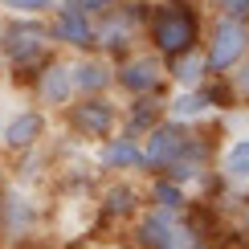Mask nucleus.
<instances>
[{
    "mask_svg": "<svg viewBox=\"0 0 249 249\" xmlns=\"http://www.w3.org/2000/svg\"><path fill=\"white\" fill-rule=\"evenodd\" d=\"M119 115L123 110L115 107L110 94H78L74 102L66 107V123L78 139H90V143H102L119 131Z\"/></svg>",
    "mask_w": 249,
    "mask_h": 249,
    "instance_id": "obj_5",
    "label": "nucleus"
},
{
    "mask_svg": "<svg viewBox=\"0 0 249 249\" xmlns=\"http://www.w3.org/2000/svg\"><path fill=\"white\" fill-rule=\"evenodd\" d=\"M245 229H249V204H245Z\"/></svg>",
    "mask_w": 249,
    "mask_h": 249,
    "instance_id": "obj_22",
    "label": "nucleus"
},
{
    "mask_svg": "<svg viewBox=\"0 0 249 249\" xmlns=\"http://www.w3.org/2000/svg\"><path fill=\"white\" fill-rule=\"evenodd\" d=\"M221 176L229 184H249V139H233L221 151Z\"/></svg>",
    "mask_w": 249,
    "mask_h": 249,
    "instance_id": "obj_17",
    "label": "nucleus"
},
{
    "mask_svg": "<svg viewBox=\"0 0 249 249\" xmlns=\"http://www.w3.org/2000/svg\"><path fill=\"white\" fill-rule=\"evenodd\" d=\"M213 4V13H221V17H245L249 20V0H209Z\"/></svg>",
    "mask_w": 249,
    "mask_h": 249,
    "instance_id": "obj_21",
    "label": "nucleus"
},
{
    "mask_svg": "<svg viewBox=\"0 0 249 249\" xmlns=\"http://www.w3.org/2000/svg\"><path fill=\"white\" fill-rule=\"evenodd\" d=\"M8 17H49L57 8V0H0Z\"/></svg>",
    "mask_w": 249,
    "mask_h": 249,
    "instance_id": "obj_19",
    "label": "nucleus"
},
{
    "mask_svg": "<svg viewBox=\"0 0 249 249\" xmlns=\"http://www.w3.org/2000/svg\"><path fill=\"white\" fill-rule=\"evenodd\" d=\"M102 209L110 216H123V221H135L139 216V192H135V184H110L107 196H102Z\"/></svg>",
    "mask_w": 249,
    "mask_h": 249,
    "instance_id": "obj_16",
    "label": "nucleus"
},
{
    "mask_svg": "<svg viewBox=\"0 0 249 249\" xmlns=\"http://www.w3.org/2000/svg\"><path fill=\"white\" fill-rule=\"evenodd\" d=\"M53 41H49L45 17H8L0 29V57L13 70H37L49 57Z\"/></svg>",
    "mask_w": 249,
    "mask_h": 249,
    "instance_id": "obj_4",
    "label": "nucleus"
},
{
    "mask_svg": "<svg viewBox=\"0 0 249 249\" xmlns=\"http://www.w3.org/2000/svg\"><path fill=\"white\" fill-rule=\"evenodd\" d=\"M225 94L221 90H213L209 82L204 86H196V90H176V98L163 102V119H176V123H196V119H204L213 107H221Z\"/></svg>",
    "mask_w": 249,
    "mask_h": 249,
    "instance_id": "obj_11",
    "label": "nucleus"
},
{
    "mask_svg": "<svg viewBox=\"0 0 249 249\" xmlns=\"http://www.w3.org/2000/svg\"><path fill=\"white\" fill-rule=\"evenodd\" d=\"M98 168H107V172H147V163H143V143L135 139V135L115 131L110 139L98 143Z\"/></svg>",
    "mask_w": 249,
    "mask_h": 249,
    "instance_id": "obj_13",
    "label": "nucleus"
},
{
    "mask_svg": "<svg viewBox=\"0 0 249 249\" xmlns=\"http://www.w3.org/2000/svg\"><path fill=\"white\" fill-rule=\"evenodd\" d=\"M160 119H163V98L160 94H147V98H131V110L119 115V127H123V135L143 139Z\"/></svg>",
    "mask_w": 249,
    "mask_h": 249,
    "instance_id": "obj_14",
    "label": "nucleus"
},
{
    "mask_svg": "<svg viewBox=\"0 0 249 249\" xmlns=\"http://www.w3.org/2000/svg\"><path fill=\"white\" fill-rule=\"evenodd\" d=\"M135 237H139V249H196L192 229L184 225V216L172 209H155V204L139 209Z\"/></svg>",
    "mask_w": 249,
    "mask_h": 249,
    "instance_id": "obj_7",
    "label": "nucleus"
},
{
    "mask_svg": "<svg viewBox=\"0 0 249 249\" xmlns=\"http://www.w3.org/2000/svg\"><path fill=\"white\" fill-rule=\"evenodd\" d=\"M151 200H155V209H172V213H180V209H184V184L155 176V180H151Z\"/></svg>",
    "mask_w": 249,
    "mask_h": 249,
    "instance_id": "obj_18",
    "label": "nucleus"
},
{
    "mask_svg": "<svg viewBox=\"0 0 249 249\" xmlns=\"http://www.w3.org/2000/svg\"><path fill=\"white\" fill-rule=\"evenodd\" d=\"M45 131H49V119H45L41 107L17 110V115H8L4 127H0V147L13 151V155H25V151H33L37 143L45 139Z\"/></svg>",
    "mask_w": 249,
    "mask_h": 249,
    "instance_id": "obj_10",
    "label": "nucleus"
},
{
    "mask_svg": "<svg viewBox=\"0 0 249 249\" xmlns=\"http://www.w3.org/2000/svg\"><path fill=\"white\" fill-rule=\"evenodd\" d=\"M49 41L53 49H70V53H94V13L82 8L78 0H57L49 13Z\"/></svg>",
    "mask_w": 249,
    "mask_h": 249,
    "instance_id": "obj_6",
    "label": "nucleus"
},
{
    "mask_svg": "<svg viewBox=\"0 0 249 249\" xmlns=\"http://www.w3.org/2000/svg\"><path fill=\"white\" fill-rule=\"evenodd\" d=\"M143 29H147L151 53H160L163 61L200 49V37H204V20L192 0H155Z\"/></svg>",
    "mask_w": 249,
    "mask_h": 249,
    "instance_id": "obj_2",
    "label": "nucleus"
},
{
    "mask_svg": "<svg viewBox=\"0 0 249 249\" xmlns=\"http://www.w3.org/2000/svg\"><path fill=\"white\" fill-rule=\"evenodd\" d=\"M139 143H143V163H147L151 176L188 184L204 168V139L192 131V123L160 119Z\"/></svg>",
    "mask_w": 249,
    "mask_h": 249,
    "instance_id": "obj_1",
    "label": "nucleus"
},
{
    "mask_svg": "<svg viewBox=\"0 0 249 249\" xmlns=\"http://www.w3.org/2000/svg\"><path fill=\"white\" fill-rule=\"evenodd\" d=\"M74 90L78 94H110L115 90V61L102 53H78L74 61Z\"/></svg>",
    "mask_w": 249,
    "mask_h": 249,
    "instance_id": "obj_12",
    "label": "nucleus"
},
{
    "mask_svg": "<svg viewBox=\"0 0 249 249\" xmlns=\"http://www.w3.org/2000/svg\"><path fill=\"white\" fill-rule=\"evenodd\" d=\"M200 53H204L209 78H216V82L229 78L241 66V57L249 53V20L213 13V20L204 25V37H200Z\"/></svg>",
    "mask_w": 249,
    "mask_h": 249,
    "instance_id": "obj_3",
    "label": "nucleus"
},
{
    "mask_svg": "<svg viewBox=\"0 0 249 249\" xmlns=\"http://www.w3.org/2000/svg\"><path fill=\"white\" fill-rule=\"evenodd\" d=\"M33 94H37V107L41 110H66L70 102L78 98L70 57H53V53H49L45 61H41L37 78H33Z\"/></svg>",
    "mask_w": 249,
    "mask_h": 249,
    "instance_id": "obj_9",
    "label": "nucleus"
},
{
    "mask_svg": "<svg viewBox=\"0 0 249 249\" xmlns=\"http://www.w3.org/2000/svg\"><path fill=\"white\" fill-rule=\"evenodd\" d=\"M221 82H229V94H233L237 102H245V107H249V53L241 57V66H237L229 78H221Z\"/></svg>",
    "mask_w": 249,
    "mask_h": 249,
    "instance_id": "obj_20",
    "label": "nucleus"
},
{
    "mask_svg": "<svg viewBox=\"0 0 249 249\" xmlns=\"http://www.w3.org/2000/svg\"><path fill=\"white\" fill-rule=\"evenodd\" d=\"M168 86V61L160 53H127L115 66V90H123L127 98H147V94H163Z\"/></svg>",
    "mask_w": 249,
    "mask_h": 249,
    "instance_id": "obj_8",
    "label": "nucleus"
},
{
    "mask_svg": "<svg viewBox=\"0 0 249 249\" xmlns=\"http://www.w3.org/2000/svg\"><path fill=\"white\" fill-rule=\"evenodd\" d=\"M168 82L180 90H196L209 82V70H204V53L200 49H192V53H180L168 61Z\"/></svg>",
    "mask_w": 249,
    "mask_h": 249,
    "instance_id": "obj_15",
    "label": "nucleus"
}]
</instances>
